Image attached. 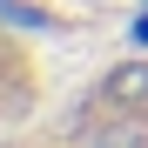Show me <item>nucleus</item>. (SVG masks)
<instances>
[{"instance_id":"obj_1","label":"nucleus","mask_w":148,"mask_h":148,"mask_svg":"<svg viewBox=\"0 0 148 148\" xmlns=\"http://www.w3.org/2000/svg\"><path fill=\"white\" fill-rule=\"evenodd\" d=\"M108 94H114V101H141V94H148V67H121L108 81Z\"/></svg>"}]
</instances>
